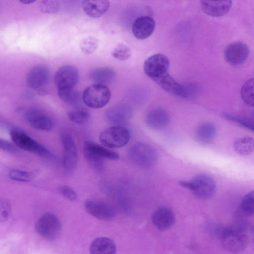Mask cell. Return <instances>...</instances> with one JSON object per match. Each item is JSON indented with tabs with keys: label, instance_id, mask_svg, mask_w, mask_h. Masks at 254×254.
I'll use <instances>...</instances> for the list:
<instances>
[{
	"label": "cell",
	"instance_id": "cell-29",
	"mask_svg": "<svg viewBox=\"0 0 254 254\" xmlns=\"http://www.w3.org/2000/svg\"><path fill=\"white\" fill-rule=\"evenodd\" d=\"M58 94L62 100L74 106L78 105L81 99L80 94L73 89L58 90Z\"/></svg>",
	"mask_w": 254,
	"mask_h": 254
},
{
	"label": "cell",
	"instance_id": "cell-27",
	"mask_svg": "<svg viewBox=\"0 0 254 254\" xmlns=\"http://www.w3.org/2000/svg\"><path fill=\"white\" fill-rule=\"evenodd\" d=\"M238 212L245 217L253 216L254 213V193L246 194L243 198Z\"/></svg>",
	"mask_w": 254,
	"mask_h": 254
},
{
	"label": "cell",
	"instance_id": "cell-26",
	"mask_svg": "<svg viewBox=\"0 0 254 254\" xmlns=\"http://www.w3.org/2000/svg\"><path fill=\"white\" fill-rule=\"evenodd\" d=\"M233 148L235 151L240 155H249L254 150V139L250 136L240 137L234 141Z\"/></svg>",
	"mask_w": 254,
	"mask_h": 254
},
{
	"label": "cell",
	"instance_id": "cell-5",
	"mask_svg": "<svg viewBox=\"0 0 254 254\" xmlns=\"http://www.w3.org/2000/svg\"><path fill=\"white\" fill-rule=\"evenodd\" d=\"M10 134L13 144L17 148L34 153L43 157H53V155L50 151L24 132L12 129Z\"/></svg>",
	"mask_w": 254,
	"mask_h": 254
},
{
	"label": "cell",
	"instance_id": "cell-31",
	"mask_svg": "<svg viewBox=\"0 0 254 254\" xmlns=\"http://www.w3.org/2000/svg\"><path fill=\"white\" fill-rule=\"evenodd\" d=\"M8 175L11 179L22 182L31 181L34 178V175L32 172L19 169H12L9 171Z\"/></svg>",
	"mask_w": 254,
	"mask_h": 254
},
{
	"label": "cell",
	"instance_id": "cell-8",
	"mask_svg": "<svg viewBox=\"0 0 254 254\" xmlns=\"http://www.w3.org/2000/svg\"><path fill=\"white\" fill-rule=\"evenodd\" d=\"M170 65L168 58L164 55L156 54L149 57L144 62L143 68L146 75L153 81L168 72Z\"/></svg>",
	"mask_w": 254,
	"mask_h": 254
},
{
	"label": "cell",
	"instance_id": "cell-16",
	"mask_svg": "<svg viewBox=\"0 0 254 254\" xmlns=\"http://www.w3.org/2000/svg\"><path fill=\"white\" fill-rule=\"evenodd\" d=\"M25 118L33 128L42 131H50L53 127L52 119L45 113L36 110H28L25 114Z\"/></svg>",
	"mask_w": 254,
	"mask_h": 254
},
{
	"label": "cell",
	"instance_id": "cell-28",
	"mask_svg": "<svg viewBox=\"0 0 254 254\" xmlns=\"http://www.w3.org/2000/svg\"><path fill=\"white\" fill-rule=\"evenodd\" d=\"M254 78L248 80L241 90V96L243 101L250 106H254Z\"/></svg>",
	"mask_w": 254,
	"mask_h": 254
},
{
	"label": "cell",
	"instance_id": "cell-32",
	"mask_svg": "<svg viewBox=\"0 0 254 254\" xmlns=\"http://www.w3.org/2000/svg\"><path fill=\"white\" fill-rule=\"evenodd\" d=\"M111 55L115 59L119 61H126L131 55L130 48L123 44H119L112 51Z\"/></svg>",
	"mask_w": 254,
	"mask_h": 254
},
{
	"label": "cell",
	"instance_id": "cell-7",
	"mask_svg": "<svg viewBox=\"0 0 254 254\" xmlns=\"http://www.w3.org/2000/svg\"><path fill=\"white\" fill-rule=\"evenodd\" d=\"M129 157L135 164L144 168L154 166L157 160L155 150L150 145L144 143L133 145L128 152Z\"/></svg>",
	"mask_w": 254,
	"mask_h": 254
},
{
	"label": "cell",
	"instance_id": "cell-36",
	"mask_svg": "<svg viewBox=\"0 0 254 254\" xmlns=\"http://www.w3.org/2000/svg\"><path fill=\"white\" fill-rule=\"evenodd\" d=\"M223 117L226 120L235 122L248 129L254 130L253 123L248 120L228 114H223Z\"/></svg>",
	"mask_w": 254,
	"mask_h": 254
},
{
	"label": "cell",
	"instance_id": "cell-25",
	"mask_svg": "<svg viewBox=\"0 0 254 254\" xmlns=\"http://www.w3.org/2000/svg\"><path fill=\"white\" fill-rule=\"evenodd\" d=\"M216 128L211 123H204L199 125L194 133L195 139L202 144H206L211 142L215 136Z\"/></svg>",
	"mask_w": 254,
	"mask_h": 254
},
{
	"label": "cell",
	"instance_id": "cell-19",
	"mask_svg": "<svg viewBox=\"0 0 254 254\" xmlns=\"http://www.w3.org/2000/svg\"><path fill=\"white\" fill-rule=\"evenodd\" d=\"M175 217L173 212L168 207H161L156 210L152 215L154 225L161 231L166 230L174 224Z\"/></svg>",
	"mask_w": 254,
	"mask_h": 254
},
{
	"label": "cell",
	"instance_id": "cell-34",
	"mask_svg": "<svg viewBox=\"0 0 254 254\" xmlns=\"http://www.w3.org/2000/svg\"><path fill=\"white\" fill-rule=\"evenodd\" d=\"M40 7L42 12L52 14L59 10L60 4L57 0H45L41 1Z\"/></svg>",
	"mask_w": 254,
	"mask_h": 254
},
{
	"label": "cell",
	"instance_id": "cell-23",
	"mask_svg": "<svg viewBox=\"0 0 254 254\" xmlns=\"http://www.w3.org/2000/svg\"><path fill=\"white\" fill-rule=\"evenodd\" d=\"M116 75V71L113 68L102 67L93 69L90 72L89 77L95 84L107 86L115 80Z\"/></svg>",
	"mask_w": 254,
	"mask_h": 254
},
{
	"label": "cell",
	"instance_id": "cell-14",
	"mask_svg": "<svg viewBox=\"0 0 254 254\" xmlns=\"http://www.w3.org/2000/svg\"><path fill=\"white\" fill-rule=\"evenodd\" d=\"M132 114V110L128 106L117 105L106 112L105 119L108 123L113 126H123L130 121Z\"/></svg>",
	"mask_w": 254,
	"mask_h": 254
},
{
	"label": "cell",
	"instance_id": "cell-1",
	"mask_svg": "<svg viewBox=\"0 0 254 254\" xmlns=\"http://www.w3.org/2000/svg\"><path fill=\"white\" fill-rule=\"evenodd\" d=\"M220 236L224 248L233 253L241 252L249 243L246 228L243 227L223 228Z\"/></svg>",
	"mask_w": 254,
	"mask_h": 254
},
{
	"label": "cell",
	"instance_id": "cell-24",
	"mask_svg": "<svg viewBox=\"0 0 254 254\" xmlns=\"http://www.w3.org/2000/svg\"><path fill=\"white\" fill-rule=\"evenodd\" d=\"M89 251L90 254H116V247L109 238L98 237L91 243Z\"/></svg>",
	"mask_w": 254,
	"mask_h": 254
},
{
	"label": "cell",
	"instance_id": "cell-15",
	"mask_svg": "<svg viewBox=\"0 0 254 254\" xmlns=\"http://www.w3.org/2000/svg\"><path fill=\"white\" fill-rule=\"evenodd\" d=\"M155 82L165 91L174 96L184 98L190 96L187 87L177 82L168 72L159 77Z\"/></svg>",
	"mask_w": 254,
	"mask_h": 254
},
{
	"label": "cell",
	"instance_id": "cell-37",
	"mask_svg": "<svg viewBox=\"0 0 254 254\" xmlns=\"http://www.w3.org/2000/svg\"><path fill=\"white\" fill-rule=\"evenodd\" d=\"M60 193L70 201H74L77 198L76 192L73 189L68 186H62L59 188Z\"/></svg>",
	"mask_w": 254,
	"mask_h": 254
},
{
	"label": "cell",
	"instance_id": "cell-20",
	"mask_svg": "<svg viewBox=\"0 0 254 254\" xmlns=\"http://www.w3.org/2000/svg\"><path fill=\"white\" fill-rule=\"evenodd\" d=\"M232 6L231 0H201L200 6L206 14L213 17H220L227 13Z\"/></svg>",
	"mask_w": 254,
	"mask_h": 254
},
{
	"label": "cell",
	"instance_id": "cell-11",
	"mask_svg": "<svg viewBox=\"0 0 254 254\" xmlns=\"http://www.w3.org/2000/svg\"><path fill=\"white\" fill-rule=\"evenodd\" d=\"M79 78L77 69L69 65L59 68L54 76V82L58 90L73 89Z\"/></svg>",
	"mask_w": 254,
	"mask_h": 254
},
{
	"label": "cell",
	"instance_id": "cell-21",
	"mask_svg": "<svg viewBox=\"0 0 254 254\" xmlns=\"http://www.w3.org/2000/svg\"><path fill=\"white\" fill-rule=\"evenodd\" d=\"M169 122V116L163 109L156 108L149 111L145 118L147 126L153 129H161Z\"/></svg>",
	"mask_w": 254,
	"mask_h": 254
},
{
	"label": "cell",
	"instance_id": "cell-9",
	"mask_svg": "<svg viewBox=\"0 0 254 254\" xmlns=\"http://www.w3.org/2000/svg\"><path fill=\"white\" fill-rule=\"evenodd\" d=\"M190 190L197 198L207 199L212 196L215 192V183L213 179L207 175H197L190 180Z\"/></svg>",
	"mask_w": 254,
	"mask_h": 254
},
{
	"label": "cell",
	"instance_id": "cell-33",
	"mask_svg": "<svg viewBox=\"0 0 254 254\" xmlns=\"http://www.w3.org/2000/svg\"><path fill=\"white\" fill-rule=\"evenodd\" d=\"M98 40L92 37H88L83 39L80 43V49L84 54L89 55L93 53L97 48Z\"/></svg>",
	"mask_w": 254,
	"mask_h": 254
},
{
	"label": "cell",
	"instance_id": "cell-6",
	"mask_svg": "<svg viewBox=\"0 0 254 254\" xmlns=\"http://www.w3.org/2000/svg\"><path fill=\"white\" fill-rule=\"evenodd\" d=\"M61 223L54 214L48 212L42 215L37 220L35 229L37 232L43 238L48 241H54L61 232Z\"/></svg>",
	"mask_w": 254,
	"mask_h": 254
},
{
	"label": "cell",
	"instance_id": "cell-2",
	"mask_svg": "<svg viewBox=\"0 0 254 254\" xmlns=\"http://www.w3.org/2000/svg\"><path fill=\"white\" fill-rule=\"evenodd\" d=\"M83 154L89 165L97 171L103 168L104 159L117 160L120 157L116 152L90 141L84 142Z\"/></svg>",
	"mask_w": 254,
	"mask_h": 254
},
{
	"label": "cell",
	"instance_id": "cell-18",
	"mask_svg": "<svg viewBox=\"0 0 254 254\" xmlns=\"http://www.w3.org/2000/svg\"><path fill=\"white\" fill-rule=\"evenodd\" d=\"M155 28V21L149 16L137 17L133 22L132 31L133 35L139 39H145L149 37Z\"/></svg>",
	"mask_w": 254,
	"mask_h": 254
},
{
	"label": "cell",
	"instance_id": "cell-17",
	"mask_svg": "<svg viewBox=\"0 0 254 254\" xmlns=\"http://www.w3.org/2000/svg\"><path fill=\"white\" fill-rule=\"evenodd\" d=\"M49 78L48 69L44 65H39L33 67L26 77L27 83L31 88L37 90L45 86Z\"/></svg>",
	"mask_w": 254,
	"mask_h": 254
},
{
	"label": "cell",
	"instance_id": "cell-38",
	"mask_svg": "<svg viewBox=\"0 0 254 254\" xmlns=\"http://www.w3.org/2000/svg\"><path fill=\"white\" fill-rule=\"evenodd\" d=\"M0 149L11 153H17L18 152L17 148L14 144L0 138Z\"/></svg>",
	"mask_w": 254,
	"mask_h": 254
},
{
	"label": "cell",
	"instance_id": "cell-10",
	"mask_svg": "<svg viewBox=\"0 0 254 254\" xmlns=\"http://www.w3.org/2000/svg\"><path fill=\"white\" fill-rule=\"evenodd\" d=\"M61 139L64 151V166L67 171L71 172L76 168L77 163V147L72 135L67 130L61 132Z\"/></svg>",
	"mask_w": 254,
	"mask_h": 254
},
{
	"label": "cell",
	"instance_id": "cell-22",
	"mask_svg": "<svg viewBox=\"0 0 254 254\" xmlns=\"http://www.w3.org/2000/svg\"><path fill=\"white\" fill-rule=\"evenodd\" d=\"M84 12L92 18H98L105 14L110 7V2L105 0H85L82 1Z\"/></svg>",
	"mask_w": 254,
	"mask_h": 254
},
{
	"label": "cell",
	"instance_id": "cell-4",
	"mask_svg": "<svg viewBox=\"0 0 254 254\" xmlns=\"http://www.w3.org/2000/svg\"><path fill=\"white\" fill-rule=\"evenodd\" d=\"M130 135L124 126H113L102 131L99 135L101 143L108 148L123 147L129 142Z\"/></svg>",
	"mask_w": 254,
	"mask_h": 254
},
{
	"label": "cell",
	"instance_id": "cell-39",
	"mask_svg": "<svg viewBox=\"0 0 254 254\" xmlns=\"http://www.w3.org/2000/svg\"><path fill=\"white\" fill-rule=\"evenodd\" d=\"M20 2H21L23 4H29L31 3H33L35 1V0H22L19 1Z\"/></svg>",
	"mask_w": 254,
	"mask_h": 254
},
{
	"label": "cell",
	"instance_id": "cell-35",
	"mask_svg": "<svg viewBox=\"0 0 254 254\" xmlns=\"http://www.w3.org/2000/svg\"><path fill=\"white\" fill-rule=\"evenodd\" d=\"M11 210L9 201L5 198H0V222L5 221L9 218Z\"/></svg>",
	"mask_w": 254,
	"mask_h": 254
},
{
	"label": "cell",
	"instance_id": "cell-13",
	"mask_svg": "<svg viewBox=\"0 0 254 254\" xmlns=\"http://www.w3.org/2000/svg\"><path fill=\"white\" fill-rule=\"evenodd\" d=\"M250 53L248 46L241 42H235L228 45L224 52V58L230 64L240 65L247 60Z\"/></svg>",
	"mask_w": 254,
	"mask_h": 254
},
{
	"label": "cell",
	"instance_id": "cell-3",
	"mask_svg": "<svg viewBox=\"0 0 254 254\" xmlns=\"http://www.w3.org/2000/svg\"><path fill=\"white\" fill-rule=\"evenodd\" d=\"M111 92L107 86L93 84L87 87L82 94L84 104L92 109H100L105 106L109 102Z\"/></svg>",
	"mask_w": 254,
	"mask_h": 254
},
{
	"label": "cell",
	"instance_id": "cell-30",
	"mask_svg": "<svg viewBox=\"0 0 254 254\" xmlns=\"http://www.w3.org/2000/svg\"><path fill=\"white\" fill-rule=\"evenodd\" d=\"M90 113L87 110L83 108H76L68 113L69 119L72 122L82 124L88 121Z\"/></svg>",
	"mask_w": 254,
	"mask_h": 254
},
{
	"label": "cell",
	"instance_id": "cell-12",
	"mask_svg": "<svg viewBox=\"0 0 254 254\" xmlns=\"http://www.w3.org/2000/svg\"><path fill=\"white\" fill-rule=\"evenodd\" d=\"M87 212L99 220L109 221L116 215L112 205L102 200L91 199L86 201L84 204Z\"/></svg>",
	"mask_w": 254,
	"mask_h": 254
}]
</instances>
